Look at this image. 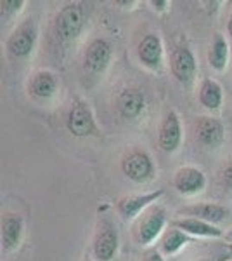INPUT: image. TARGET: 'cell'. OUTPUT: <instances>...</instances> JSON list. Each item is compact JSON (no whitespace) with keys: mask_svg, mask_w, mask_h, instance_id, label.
I'll return each instance as SVG.
<instances>
[{"mask_svg":"<svg viewBox=\"0 0 232 261\" xmlns=\"http://www.w3.org/2000/svg\"><path fill=\"white\" fill-rule=\"evenodd\" d=\"M28 87H29V92H31L37 99H49V98H52L57 91V79L52 71L40 70L31 75Z\"/></svg>","mask_w":232,"mask_h":261,"instance_id":"17","label":"cell"},{"mask_svg":"<svg viewBox=\"0 0 232 261\" xmlns=\"http://www.w3.org/2000/svg\"><path fill=\"white\" fill-rule=\"evenodd\" d=\"M187 242H189L187 233H184L182 230L175 228V226H170V228L164 231L161 241H159V247H161V251L164 254H175V252L179 249H182Z\"/></svg>","mask_w":232,"mask_h":261,"instance_id":"21","label":"cell"},{"mask_svg":"<svg viewBox=\"0 0 232 261\" xmlns=\"http://www.w3.org/2000/svg\"><path fill=\"white\" fill-rule=\"evenodd\" d=\"M220 179H222V183L225 185L227 188H230V190H232V162L227 164V166L223 167V171L220 174Z\"/></svg>","mask_w":232,"mask_h":261,"instance_id":"23","label":"cell"},{"mask_svg":"<svg viewBox=\"0 0 232 261\" xmlns=\"http://www.w3.org/2000/svg\"><path fill=\"white\" fill-rule=\"evenodd\" d=\"M23 235V218L19 214L7 213L2 218V247L6 251H14L19 246Z\"/></svg>","mask_w":232,"mask_h":261,"instance_id":"18","label":"cell"},{"mask_svg":"<svg viewBox=\"0 0 232 261\" xmlns=\"http://www.w3.org/2000/svg\"><path fill=\"white\" fill-rule=\"evenodd\" d=\"M66 127L77 138H87L95 133L94 115H92L90 108L83 101L71 103L68 117H66Z\"/></svg>","mask_w":232,"mask_h":261,"instance_id":"6","label":"cell"},{"mask_svg":"<svg viewBox=\"0 0 232 261\" xmlns=\"http://www.w3.org/2000/svg\"><path fill=\"white\" fill-rule=\"evenodd\" d=\"M121 171L123 174L134 183H146L153 178L154 164L151 157L142 150H136L128 153L121 162Z\"/></svg>","mask_w":232,"mask_h":261,"instance_id":"5","label":"cell"},{"mask_svg":"<svg viewBox=\"0 0 232 261\" xmlns=\"http://www.w3.org/2000/svg\"><path fill=\"white\" fill-rule=\"evenodd\" d=\"M206 178L203 171H200L197 167L185 166L180 167L174 176V188L182 195H196L205 188Z\"/></svg>","mask_w":232,"mask_h":261,"instance_id":"11","label":"cell"},{"mask_svg":"<svg viewBox=\"0 0 232 261\" xmlns=\"http://www.w3.org/2000/svg\"><path fill=\"white\" fill-rule=\"evenodd\" d=\"M163 195V190H156L151 193H144V195H128L123 197L116 202V211L123 220H132V218L139 216L151 207V204L156 202Z\"/></svg>","mask_w":232,"mask_h":261,"instance_id":"10","label":"cell"},{"mask_svg":"<svg viewBox=\"0 0 232 261\" xmlns=\"http://www.w3.org/2000/svg\"><path fill=\"white\" fill-rule=\"evenodd\" d=\"M146 107V96L139 89H123L116 98V110L123 119H137Z\"/></svg>","mask_w":232,"mask_h":261,"instance_id":"13","label":"cell"},{"mask_svg":"<svg viewBox=\"0 0 232 261\" xmlns=\"http://www.w3.org/2000/svg\"><path fill=\"white\" fill-rule=\"evenodd\" d=\"M0 6H2V16H9L12 12H19L21 7L24 6V2L23 0H11V2L6 0V2H2Z\"/></svg>","mask_w":232,"mask_h":261,"instance_id":"22","label":"cell"},{"mask_svg":"<svg viewBox=\"0 0 232 261\" xmlns=\"http://www.w3.org/2000/svg\"><path fill=\"white\" fill-rule=\"evenodd\" d=\"M118 251V230L113 220L106 214L99 216L92 241V254L97 261H111Z\"/></svg>","mask_w":232,"mask_h":261,"instance_id":"2","label":"cell"},{"mask_svg":"<svg viewBox=\"0 0 232 261\" xmlns=\"http://www.w3.org/2000/svg\"><path fill=\"white\" fill-rule=\"evenodd\" d=\"M137 56L139 61L142 63L144 66L151 70L159 68L163 61V45L161 40H159L158 35H146L144 39L139 42V47H137Z\"/></svg>","mask_w":232,"mask_h":261,"instance_id":"15","label":"cell"},{"mask_svg":"<svg viewBox=\"0 0 232 261\" xmlns=\"http://www.w3.org/2000/svg\"><path fill=\"white\" fill-rule=\"evenodd\" d=\"M113 56L111 44L104 39H94L83 54V68L90 75H101L109 66Z\"/></svg>","mask_w":232,"mask_h":261,"instance_id":"7","label":"cell"},{"mask_svg":"<svg viewBox=\"0 0 232 261\" xmlns=\"http://www.w3.org/2000/svg\"><path fill=\"white\" fill-rule=\"evenodd\" d=\"M170 70L180 84H191L197 73V65L191 49L185 45L175 47L170 56Z\"/></svg>","mask_w":232,"mask_h":261,"instance_id":"8","label":"cell"},{"mask_svg":"<svg viewBox=\"0 0 232 261\" xmlns=\"http://www.w3.org/2000/svg\"><path fill=\"white\" fill-rule=\"evenodd\" d=\"M200 103L206 110H218L222 105V87L212 79H205L200 86Z\"/></svg>","mask_w":232,"mask_h":261,"instance_id":"20","label":"cell"},{"mask_svg":"<svg viewBox=\"0 0 232 261\" xmlns=\"http://www.w3.org/2000/svg\"><path fill=\"white\" fill-rule=\"evenodd\" d=\"M144 261H164V259H163V256L159 254L158 251H151V252H147V254H146Z\"/></svg>","mask_w":232,"mask_h":261,"instance_id":"25","label":"cell"},{"mask_svg":"<svg viewBox=\"0 0 232 261\" xmlns=\"http://www.w3.org/2000/svg\"><path fill=\"white\" fill-rule=\"evenodd\" d=\"M182 141V127H180L179 115L175 112H168L161 120L158 130V145L167 153H174Z\"/></svg>","mask_w":232,"mask_h":261,"instance_id":"9","label":"cell"},{"mask_svg":"<svg viewBox=\"0 0 232 261\" xmlns=\"http://www.w3.org/2000/svg\"><path fill=\"white\" fill-rule=\"evenodd\" d=\"M164 223H167V213L161 205L153 204L151 207H147L144 213L141 214L134 237H136L137 244L141 246H149L151 242H154V239L161 233Z\"/></svg>","mask_w":232,"mask_h":261,"instance_id":"4","label":"cell"},{"mask_svg":"<svg viewBox=\"0 0 232 261\" xmlns=\"http://www.w3.org/2000/svg\"><path fill=\"white\" fill-rule=\"evenodd\" d=\"M225 241L229 242V244H232V230H230V231H227V233H225Z\"/></svg>","mask_w":232,"mask_h":261,"instance_id":"28","label":"cell"},{"mask_svg":"<svg viewBox=\"0 0 232 261\" xmlns=\"http://www.w3.org/2000/svg\"><path fill=\"white\" fill-rule=\"evenodd\" d=\"M172 226L182 230L187 235H196V237H222V230L217 228L212 223H206L203 220H197V218H180V220H174L170 223Z\"/></svg>","mask_w":232,"mask_h":261,"instance_id":"16","label":"cell"},{"mask_svg":"<svg viewBox=\"0 0 232 261\" xmlns=\"http://www.w3.org/2000/svg\"><path fill=\"white\" fill-rule=\"evenodd\" d=\"M37 35H39V28H37L35 19H26L24 23H21L14 32L11 33V37L7 39V54L12 60H24L33 53L37 44Z\"/></svg>","mask_w":232,"mask_h":261,"instance_id":"3","label":"cell"},{"mask_svg":"<svg viewBox=\"0 0 232 261\" xmlns=\"http://www.w3.org/2000/svg\"><path fill=\"white\" fill-rule=\"evenodd\" d=\"M227 33H229V37H230V40H232V12H230V16H229V23H227Z\"/></svg>","mask_w":232,"mask_h":261,"instance_id":"27","label":"cell"},{"mask_svg":"<svg viewBox=\"0 0 232 261\" xmlns=\"http://www.w3.org/2000/svg\"><path fill=\"white\" fill-rule=\"evenodd\" d=\"M201 261H210V259H201Z\"/></svg>","mask_w":232,"mask_h":261,"instance_id":"29","label":"cell"},{"mask_svg":"<svg viewBox=\"0 0 232 261\" xmlns=\"http://www.w3.org/2000/svg\"><path fill=\"white\" fill-rule=\"evenodd\" d=\"M194 136L200 145L206 148H215L223 140V125L220 120L212 117H201L194 124Z\"/></svg>","mask_w":232,"mask_h":261,"instance_id":"12","label":"cell"},{"mask_svg":"<svg viewBox=\"0 0 232 261\" xmlns=\"http://www.w3.org/2000/svg\"><path fill=\"white\" fill-rule=\"evenodd\" d=\"M151 6H154V9H158V11H163L164 7L168 6V2H164V0H163V2H156V0H153V2H151Z\"/></svg>","mask_w":232,"mask_h":261,"instance_id":"26","label":"cell"},{"mask_svg":"<svg viewBox=\"0 0 232 261\" xmlns=\"http://www.w3.org/2000/svg\"><path fill=\"white\" fill-rule=\"evenodd\" d=\"M218 261H232V244H227L225 249H223V252L220 254V258H218Z\"/></svg>","mask_w":232,"mask_h":261,"instance_id":"24","label":"cell"},{"mask_svg":"<svg viewBox=\"0 0 232 261\" xmlns=\"http://www.w3.org/2000/svg\"><path fill=\"white\" fill-rule=\"evenodd\" d=\"M85 23V11L80 4H68L57 12L52 23V40L56 47H68L78 39Z\"/></svg>","mask_w":232,"mask_h":261,"instance_id":"1","label":"cell"},{"mask_svg":"<svg viewBox=\"0 0 232 261\" xmlns=\"http://www.w3.org/2000/svg\"><path fill=\"white\" fill-rule=\"evenodd\" d=\"M180 214H185L187 218H197L206 223H222L229 214V209L223 207L220 204H213V202H203V204H194V205H185L179 211Z\"/></svg>","mask_w":232,"mask_h":261,"instance_id":"14","label":"cell"},{"mask_svg":"<svg viewBox=\"0 0 232 261\" xmlns=\"http://www.w3.org/2000/svg\"><path fill=\"white\" fill-rule=\"evenodd\" d=\"M227 60H229V44L223 39V35L217 33L208 50V63L213 70L223 71L227 66Z\"/></svg>","mask_w":232,"mask_h":261,"instance_id":"19","label":"cell"}]
</instances>
